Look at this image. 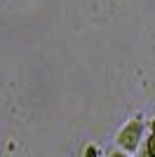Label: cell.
I'll list each match as a JSON object with an SVG mask.
<instances>
[{
  "label": "cell",
  "mask_w": 155,
  "mask_h": 157,
  "mask_svg": "<svg viewBox=\"0 0 155 157\" xmlns=\"http://www.w3.org/2000/svg\"><path fill=\"white\" fill-rule=\"evenodd\" d=\"M103 157H132L129 152H125V150H120V148H113V150H108Z\"/></svg>",
  "instance_id": "3"
},
{
  "label": "cell",
  "mask_w": 155,
  "mask_h": 157,
  "mask_svg": "<svg viewBox=\"0 0 155 157\" xmlns=\"http://www.w3.org/2000/svg\"><path fill=\"white\" fill-rule=\"evenodd\" d=\"M143 138H146V124H143V120L132 117L120 127V131H117V136H115V145L120 150L134 155L139 150V145L143 143Z\"/></svg>",
  "instance_id": "1"
},
{
  "label": "cell",
  "mask_w": 155,
  "mask_h": 157,
  "mask_svg": "<svg viewBox=\"0 0 155 157\" xmlns=\"http://www.w3.org/2000/svg\"><path fill=\"white\" fill-rule=\"evenodd\" d=\"M148 134H155V117L150 120V124H148Z\"/></svg>",
  "instance_id": "5"
},
{
  "label": "cell",
  "mask_w": 155,
  "mask_h": 157,
  "mask_svg": "<svg viewBox=\"0 0 155 157\" xmlns=\"http://www.w3.org/2000/svg\"><path fill=\"white\" fill-rule=\"evenodd\" d=\"M134 157H155V134H148L143 138V143L139 145V150L134 152Z\"/></svg>",
  "instance_id": "2"
},
{
  "label": "cell",
  "mask_w": 155,
  "mask_h": 157,
  "mask_svg": "<svg viewBox=\"0 0 155 157\" xmlns=\"http://www.w3.org/2000/svg\"><path fill=\"white\" fill-rule=\"evenodd\" d=\"M85 157H99V148L97 145H87L85 148Z\"/></svg>",
  "instance_id": "4"
}]
</instances>
